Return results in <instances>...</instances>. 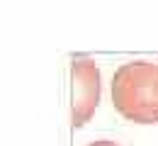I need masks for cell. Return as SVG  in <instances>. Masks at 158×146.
<instances>
[{
	"label": "cell",
	"mask_w": 158,
	"mask_h": 146,
	"mask_svg": "<svg viewBox=\"0 0 158 146\" xmlns=\"http://www.w3.org/2000/svg\"><path fill=\"white\" fill-rule=\"evenodd\" d=\"M85 146H119L117 141H110V139H98V141H90Z\"/></svg>",
	"instance_id": "obj_3"
},
{
	"label": "cell",
	"mask_w": 158,
	"mask_h": 146,
	"mask_svg": "<svg viewBox=\"0 0 158 146\" xmlns=\"http://www.w3.org/2000/svg\"><path fill=\"white\" fill-rule=\"evenodd\" d=\"M102 98V76L93 59H76L71 63V127H85Z\"/></svg>",
	"instance_id": "obj_2"
},
{
	"label": "cell",
	"mask_w": 158,
	"mask_h": 146,
	"mask_svg": "<svg viewBox=\"0 0 158 146\" xmlns=\"http://www.w3.org/2000/svg\"><path fill=\"white\" fill-rule=\"evenodd\" d=\"M112 107L131 124H158V63L129 61L112 76Z\"/></svg>",
	"instance_id": "obj_1"
}]
</instances>
